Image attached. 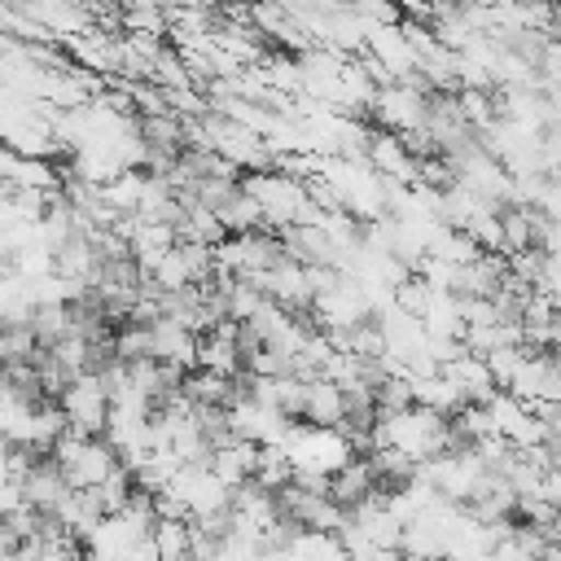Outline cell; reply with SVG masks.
<instances>
[{"mask_svg":"<svg viewBox=\"0 0 561 561\" xmlns=\"http://www.w3.org/2000/svg\"><path fill=\"white\" fill-rule=\"evenodd\" d=\"M184 561H193V557H184Z\"/></svg>","mask_w":561,"mask_h":561,"instance_id":"cell-18","label":"cell"},{"mask_svg":"<svg viewBox=\"0 0 561 561\" xmlns=\"http://www.w3.org/2000/svg\"><path fill=\"white\" fill-rule=\"evenodd\" d=\"M149 539H153L158 561H184V557H193V522L188 517H153Z\"/></svg>","mask_w":561,"mask_h":561,"instance_id":"cell-13","label":"cell"},{"mask_svg":"<svg viewBox=\"0 0 561 561\" xmlns=\"http://www.w3.org/2000/svg\"><path fill=\"white\" fill-rule=\"evenodd\" d=\"M61 412H66V430H79V434H101L105 430V416H110V390L101 381L96 368L70 377L57 394Z\"/></svg>","mask_w":561,"mask_h":561,"instance_id":"cell-7","label":"cell"},{"mask_svg":"<svg viewBox=\"0 0 561 561\" xmlns=\"http://www.w3.org/2000/svg\"><path fill=\"white\" fill-rule=\"evenodd\" d=\"M149 355L175 368H197V333L180 324L175 316H153L149 320Z\"/></svg>","mask_w":561,"mask_h":561,"instance_id":"cell-9","label":"cell"},{"mask_svg":"<svg viewBox=\"0 0 561 561\" xmlns=\"http://www.w3.org/2000/svg\"><path fill=\"white\" fill-rule=\"evenodd\" d=\"M425 114H430V88L421 79H386V83H377L364 118L381 131L412 136L425 127Z\"/></svg>","mask_w":561,"mask_h":561,"instance_id":"cell-5","label":"cell"},{"mask_svg":"<svg viewBox=\"0 0 561 561\" xmlns=\"http://www.w3.org/2000/svg\"><path fill=\"white\" fill-rule=\"evenodd\" d=\"M48 456L57 460V469L66 473V482L79 486V491H92V486H101L105 478H114V473L123 469V460H118V451L105 443V434L66 430V434L53 443Z\"/></svg>","mask_w":561,"mask_h":561,"instance_id":"cell-4","label":"cell"},{"mask_svg":"<svg viewBox=\"0 0 561 561\" xmlns=\"http://www.w3.org/2000/svg\"><path fill=\"white\" fill-rule=\"evenodd\" d=\"M215 215H219L224 232H254V228H263V215H259L254 197H250L241 184H237V193H232V197H224V202L215 206Z\"/></svg>","mask_w":561,"mask_h":561,"instance_id":"cell-14","label":"cell"},{"mask_svg":"<svg viewBox=\"0 0 561 561\" xmlns=\"http://www.w3.org/2000/svg\"><path fill=\"white\" fill-rule=\"evenodd\" d=\"M241 188L254 197V206L263 215V228H272V232L298 224L302 206L311 202L307 180L294 175V171H285V167H276V162L272 167H259V171H241Z\"/></svg>","mask_w":561,"mask_h":561,"instance_id":"cell-3","label":"cell"},{"mask_svg":"<svg viewBox=\"0 0 561 561\" xmlns=\"http://www.w3.org/2000/svg\"><path fill=\"white\" fill-rule=\"evenodd\" d=\"M430 561H456V557H451V552H438V557H430Z\"/></svg>","mask_w":561,"mask_h":561,"instance_id":"cell-17","label":"cell"},{"mask_svg":"<svg viewBox=\"0 0 561 561\" xmlns=\"http://www.w3.org/2000/svg\"><path fill=\"white\" fill-rule=\"evenodd\" d=\"M254 486H263V491H280V486H289L294 482V465H289V456H285V447H259V460H254V478H250Z\"/></svg>","mask_w":561,"mask_h":561,"instance_id":"cell-15","label":"cell"},{"mask_svg":"<svg viewBox=\"0 0 561 561\" xmlns=\"http://www.w3.org/2000/svg\"><path fill=\"white\" fill-rule=\"evenodd\" d=\"M298 421H307V425H342L346 421V390L337 381H329V377L302 381Z\"/></svg>","mask_w":561,"mask_h":561,"instance_id":"cell-11","label":"cell"},{"mask_svg":"<svg viewBox=\"0 0 561 561\" xmlns=\"http://www.w3.org/2000/svg\"><path fill=\"white\" fill-rule=\"evenodd\" d=\"M399 447L408 460H434V456H443V451H451L456 443H451V416H443V412H434V408H425V403H408V408H399V412H386V416H377V425H373V447Z\"/></svg>","mask_w":561,"mask_h":561,"instance_id":"cell-1","label":"cell"},{"mask_svg":"<svg viewBox=\"0 0 561 561\" xmlns=\"http://www.w3.org/2000/svg\"><path fill=\"white\" fill-rule=\"evenodd\" d=\"M346 9L364 26H399L403 22V4L399 0H346Z\"/></svg>","mask_w":561,"mask_h":561,"instance_id":"cell-16","label":"cell"},{"mask_svg":"<svg viewBox=\"0 0 561 561\" xmlns=\"http://www.w3.org/2000/svg\"><path fill=\"white\" fill-rule=\"evenodd\" d=\"M280 447L294 465V482H307V486H329V478L355 456L337 425H307V421L302 425L294 421Z\"/></svg>","mask_w":561,"mask_h":561,"instance_id":"cell-2","label":"cell"},{"mask_svg":"<svg viewBox=\"0 0 561 561\" xmlns=\"http://www.w3.org/2000/svg\"><path fill=\"white\" fill-rule=\"evenodd\" d=\"M197 368H210L219 377H241V324L237 320H219L197 337Z\"/></svg>","mask_w":561,"mask_h":561,"instance_id":"cell-8","label":"cell"},{"mask_svg":"<svg viewBox=\"0 0 561 561\" xmlns=\"http://www.w3.org/2000/svg\"><path fill=\"white\" fill-rule=\"evenodd\" d=\"M162 491H171V495L184 504L188 522H197V517H215V513H224V508L232 504V486H224V482L210 473L206 460H197V465H180Z\"/></svg>","mask_w":561,"mask_h":561,"instance_id":"cell-6","label":"cell"},{"mask_svg":"<svg viewBox=\"0 0 561 561\" xmlns=\"http://www.w3.org/2000/svg\"><path fill=\"white\" fill-rule=\"evenodd\" d=\"M381 486H377V473H373V465H368V456H351L333 478H329V495L342 504V508H351V504H359V500H368V495H377Z\"/></svg>","mask_w":561,"mask_h":561,"instance_id":"cell-12","label":"cell"},{"mask_svg":"<svg viewBox=\"0 0 561 561\" xmlns=\"http://www.w3.org/2000/svg\"><path fill=\"white\" fill-rule=\"evenodd\" d=\"M254 460H259V443H245V438H237V434H228L224 443H215L210 456H206L210 473H215L224 486H232V491L254 478Z\"/></svg>","mask_w":561,"mask_h":561,"instance_id":"cell-10","label":"cell"}]
</instances>
